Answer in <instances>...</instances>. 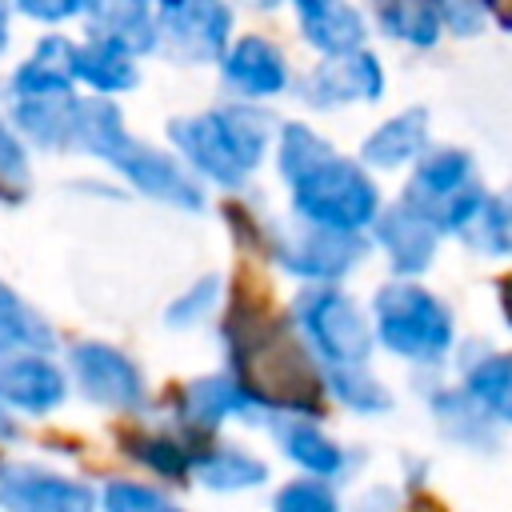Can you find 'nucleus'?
Returning a JSON list of instances; mask_svg holds the SVG:
<instances>
[{"mask_svg": "<svg viewBox=\"0 0 512 512\" xmlns=\"http://www.w3.org/2000/svg\"><path fill=\"white\" fill-rule=\"evenodd\" d=\"M8 348H36V352H48L52 348V328L48 320H40L32 312V304L0 280V352Z\"/></svg>", "mask_w": 512, "mask_h": 512, "instance_id": "423d86ee", "label": "nucleus"}, {"mask_svg": "<svg viewBox=\"0 0 512 512\" xmlns=\"http://www.w3.org/2000/svg\"><path fill=\"white\" fill-rule=\"evenodd\" d=\"M104 512H172V508L156 492L128 484V480H116L104 488Z\"/></svg>", "mask_w": 512, "mask_h": 512, "instance_id": "1a4fd4ad", "label": "nucleus"}, {"mask_svg": "<svg viewBox=\"0 0 512 512\" xmlns=\"http://www.w3.org/2000/svg\"><path fill=\"white\" fill-rule=\"evenodd\" d=\"M72 376L80 384V392L96 404H132L140 396V376L136 368L108 344H76L68 352Z\"/></svg>", "mask_w": 512, "mask_h": 512, "instance_id": "7ed1b4c3", "label": "nucleus"}, {"mask_svg": "<svg viewBox=\"0 0 512 512\" xmlns=\"http://www.w3.org/2000/svg\"><path fill=\"white\" fill-rule=\"evenodd\" d=\"M88 0H12V12L32 20V24H44V28H56V24H68L76 16H84Z\"/></svg>", "mask_w": 512, "mask_h": 512, "instance_id": "6e6552de", "label": "nucleus"}, {"mask_svg": "<svg viewBox=\"0 0 512 512\" xmlns=\"http://www.w3.org/2000/svg\"><path fill=\"white\" fill-rule=\"evenodd\" d=\"M12 128L28 148L44 152H68L72 140V116H76V92L68 96H36V100H8Z\"/></svg>", "mask_w": 512, "mask_h": 512, "instance_id": "20e7f679", "label": "nucleus"}, {"mask_svg": "<svg viewBox=\"0 0 512 512\" xmlns=\"http://www.w3.org/2000/svg\"><path fill=\"white\" fill-rule=\"evenodd\" d=\"M72 80L96 88V92H120L136 80L128 52L108 36H88L84 44H72Z\"/></svg>", "mask_w": 512, "mask_h": 512, "instance_id": "39448f33", "label": "nucleus"}, {"mask_svg": "<svg viewBox=\"0 0 512 512\" xmlns=\"http://www.w3.org/2000/svg\"><path fill=\"white\" fill-rule=\"evenodd\" d=\"M12 0H0V56L12 48Z\"/></svg>", "mask_w": 512, "mask_h": 512, "instance_id": "9d476101", "label": "nucleus"}, {"mask_svg": "<svg viewBox=\"0 0 512 512\" xmlns=\"http://www.w3.org/2000/svg\"><path fill=\"white\" fill-rule=\"evenodd\" d=\"M32 184V152L0 112V200H20Z\"/></svg>", "mask_w": 512, "mask_h": 512, "instance_id": "0eeeda50", "label": "nucleus"}, {"mask_svg": "<svg viewBox=\"0 0 512 512\" xmlns=\"http://www.w3.org/2000/svg\"><path fill=\"white\" fill-rule=\"evenodd\" d=\"M0 504L8 512H92V492L72 476L12 460L0 464Z\"/></svg>", "mask_w": 512, "mask_h": 512, "instance_id": "f03ea898", "label": "nucleus"}, {"mask_svg": "<svg viewBox=\"0 0 512 512\" xmlns=\"http://www.w3.org/2000/svg\"><path fill=\"white\" fill-rule=\"evenodd\" d=\"M16 432V424H12V416H8V408L0 404V440H8Z\"/></svg>", "mask_w": 512, "mask_h": 512, "instance_id": "9b49d317", "label": "nucleus"}, {"mask_svg": "<svg viewBox=\"0 0 512 512\" xmlns=\"http://www.w3.org/2000/svg\"><path fill=\"white\" fill-rule=\"evenodd\" d=\"M68 392L64 368L36 348H8L0 352V404L8 412H28V416H44L52 408H60Z\"/></svg>", "mask_w": 512, "mask_h": 512, "instance_id": "f257e3e1", "label": "nucleus"}]
</instances>
